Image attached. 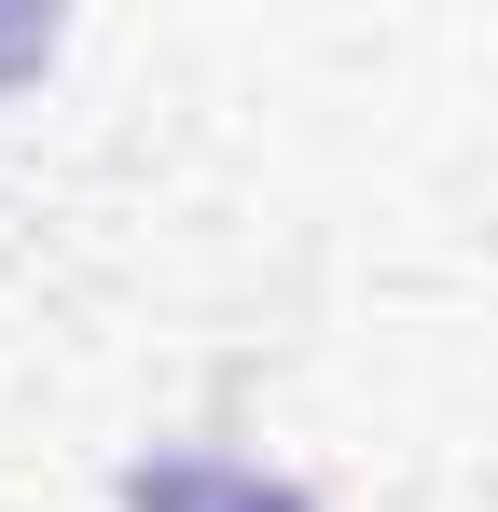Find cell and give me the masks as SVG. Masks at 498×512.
<instances>
[{"instance_id": "1", "label": "cell", "mask_w": 498, "mask_h": 512, "mask_svg": "<svg viewBox=\"0 0 498 512\" xmlns=\"http://www.w3.org/2000/svg\"><path fill=\"white\" fill-rule=\"evenodd\" d=\"M111 512H319L291 471H249V457H208V443H153L111 471Z\"/></svg>"}]
</instances>
